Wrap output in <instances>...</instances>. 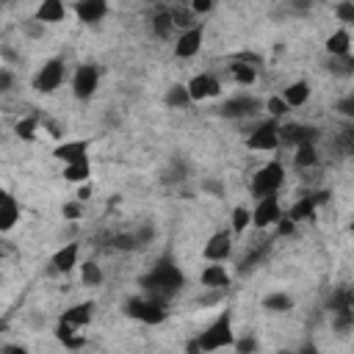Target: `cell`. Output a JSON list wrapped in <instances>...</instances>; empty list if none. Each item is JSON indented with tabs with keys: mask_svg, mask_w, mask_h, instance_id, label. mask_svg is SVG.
Here are the masks:
<instances>
[{
	"mask_svg": "<svg viewBox=\"0 0 354 354\" xmlns=\"http://www.w3.org/2000/svg\"><path fill=\"white\" fill-rule=\"evenodd\" d=\"M138 285L144 288V296L158 299V301L166 304L171 296H177V293L183 290V285H185V274L180 271V266H177L169 254H163V257H158V260L149 266L147 274H141Z\"/></svg>",
	"mask_w": 354,
	"mask_h": 354,
	"instance_id": "cell-1",
	"label": "cell"
},
{
	"mask_svg": "<svg viewBox=\"0 0 354 354\" xmlns=\"http://www.w3.org/2000/svg\"><path fill=\"white\" fill-rule=\"evenodd\" d=\"M232 343H235L232 313H230V310H221V313L205 326V332L194 335V337L185 343V354H213V351L230 348Z\"/></svg>",
	"mask_w": 354,
	"mask_h": 354,
	"instance_id": "cell-2",
	"label": "cell"
},
{
	"mask_svg": "<svg viewBox=\"0 0 354 354\" xmlns=\"http://www.w3.org/2000/svg\"><path fill=\"white\" fill-rule=\"evenodd\" d=\"M285 185V166L279 160H268L266 166H260L252 177V194L257 199L266 196H277V191Z\"/></svg>",
	"mask_w": 354,
	"mask_h": 354,
	"instance_id": "cell-3",
	"label": "cell"
},
{
	"mask_svg": "<svg viewBox=\"0 0 354 354\" xmlns=\"http://www.w3.org/2000/svg\"><path fill=\"white\" fill-rule=\"evenodd\" d=\"M124 313H127L130 318L147 324V326H158V324H163L166 315H169L166 304L158 301V299H149V296H133V299H127V301H124Z\"/></svg>",
	"mask_w": 354,
	"mask_h": 354,
	"instance_id": "cell-4",
	"label": "cell"
},
{
	"mask_svg": "<svg viewBox=\"0 0 354 354\" xmlns=\"http://www.w3.org/2000/svg\"><path fill=\"white\" fill-rule=\"evenodd\" d=\"M321 138V130L315 124H299V122H288L279 124V147H315Z\"/></svg>",
	"mask_w": 354,
	"mask_h": 354,
	"instance_id": "cell-5",
	"label": "cell"
},
{
	"mask_svg": "<svg viewBox=\"0 0 354 354\" xmlns=\"http://www.w3.org/2000/svg\"><path fill=\"white\" fill-rule=\"evenodd\" d=\"M260 108H263V102L257 97H252V94H235V97H227L216 108V113L221 119H249V116L260 113Z\"/></svg>",
	"mask_w": 354,
	"mask_h": 354,
	"instance_id": "cell-6",
	"label": "cell"
},
{
	"mask_svg": "<svg viewBox=\"0 0 354 354\" xmlns=\"http://www.w3.org/2000/svg\"><path fill=\"white\" fill-rule=\"evenodd\" d=\"M246 147L254 152H274L279 149V122L266 119L260 124L252 127V133L246 136Z\"/></svg>",
	"mask_w": 354,
	"mask_h": 354,
	"instance_id": "cell-7",
	"label": "cell"
},
{
	"mask_svg": "<svg viewBox=\"0 0 354 354\" xmlns=\"http://www.w3.org/2000/svg\"><path fill=\"white\" fill-rule=\"evenodd\" d=\"M64 77H66V64H64L61 58H50V61H44V64L39 66V72H36V77H33V86H36V91H41V94H53L55 88H61Z\"/></svg>",
	"mask_w": 354,
	"mask_h": 354,
	"instance_id": "cell-8",
	"label": "cell"
},
{
	"mask_svg": "<svg viewBox=\"0 0 354 354\" xmlns=\"http://www.w3.org/2000/svg\"><path fill=\"white\" fill-rule=\"evenodd\" d=\"M100 88V69L94 64H80L72 75V94L77 100H91Z\"/></svg>",
	"mask_w": 354,
	"mask_h": 354,
	"instance_id": "cell-9",
	"label": "cell"
},
{
	"mask_svg": "<svg viewBox=\"0 0 354 354\" xmlns=\"http://www.w3.org/2000/svg\"><path fill=\"white\" fill-rule=\"evenodd\" d=\"M329 199V194L326 191H318V194H304L301 199H296L293 205H290V210L285 213L293 224H301V221H313L315 218V213H318V205H324Z\"/></svg>",
	"mask_w": 354,
	"mask_h": 354,
	"instance_id": "cell-10",
	"label": "cell"
},
{
	"mask_svg": "<svg viewBox=\"0 0 354 354\" xmlns=\"http://www.w3.org/2000/svg\"><path fill=\"white\" fill-rule=\"evenodd\" d=\"M249 213H252V227L266 230V227H274L285 210L279 205V196H266V199H257L254 210H249Z\"/></svg>",
	"mask_w": 354,
	"mask_h": 354,
	"instance_id": "cell-11",
	"label": "cell"
},
{
	"mask_svg": "<svg viewBox=\"0 0 354 354\" xmlns=\"http://www.w3.org/2000/svg\"><path fill=\"white\" fill-rule=\"evenodd\" d=\"M185 91H188L191 102H199V100H207V97H218L221 94V80L216 75H210V72H199L185 83Z\"/></svg>",
	"mask_w": 354,
	"mask_h": 354,
	"instance_id": "cell-12",
	"label": "cell"
},
{
	"mask_svg": "<svg viewBox=\"0 0 354 354\" xmlns=\"http://www.w3.org/2000/svg\"><path fill=\"white\" fill-rule=\"evenodd\" d=\"M202 41H205V28H202V22H196V25L180 30L177 44H174V55L177 58H194L202 50Z\"/></svg>",
	"mask_w": 354,
	"mask_h": 354,
	"instance_id": "cell-13",
	"label": "cell"
},
{
	"mask_svg": "<svg viewBox=\"0 0 354 354\" xmlns=\"http://www.w3.org/2000/svg\"><path fill=\"white\" fill-rule=\"evenodd\" d=\"M230 254H232V232H227V230L213 232V235L207 238L205 249H202V257H205L207 263H224Z\"/></svg>",
	"mask_w": 354,
	"mask_h": 354,
	"instance_id": "cell-14",
	"label": "cell"
},
{
	"mask_svg": "<svg viewBox=\"0 0 354 354\" xmlns=\"http://www.w3.org/2000/svg\"><path fill=\"white\" fill-rule=\"evenodd\" d=\"M199 282H202L207 290H227L230 282H232V277H230V271L224 268V263H210V266L202 268Z\"/></svg>",
	"mask_w": 354,
	"mask_h": 354,
	"instance_id": "cell-15",
	"label": "cell"
},
{
	"mask_svg": "<svg viewBox=\"0 0 354 354\" xmlns=\"http://www.w3.org/2000/svg\"><path fill=\"white\" fill-rule=\"evenodd\" d=\"M53 158H58L61 163L72 166V163H86L88 160V144L86 141H64L55 147Z\"/></svg>",
	"mask_w": 354,
	"mask_h": 354,
	"instance_id": "cell-16",
	"label": "cell"
},
{
	"mask_svg": "<svg viewBox=\"0 0 354 354\" xmlns=\"http://www.w3.org/2000/svg\"><path fill=\"white\" fill-rule=\"evenodd\" d=\"M268 252H271V241H254V243L246 249V254L238 260V274H252V271L268 257Z\"/></svg>",
	"mask_w": 354,
	"mask_h": 354,
	"instance_id": "cell-17",
	"label": "cell"
},
{
	"mask_svg": "<svg viewBox=\"0 0 354 354\" xmlns=\"http://www.w3.org/2000/svg\"><path fill=\"white\" fill-rule=\"evenodd\" d=\"M72 11L77 14L80 22L94 25V22H100V19L108 14V3H105V0H77V3L72 6Z\"/></svg>",
	"mask_w": 354,
	"mask_h": 354,
	"instance_id": "cell-18",
	"label": "cell"
},
{
	"mask_svg": "<svg viewBox=\"0 0 354 354\" xmlns=\"http://www.w3.org/2000/svg\"><path fill=\"white\" fill-rule=\"evenodd\" d=\"M77 257H80V246H77V243H64V246L50 257V266H53V271H58V274H69V271L77 266Z\"/></svg>",
	"mask_w": 354,
	"mask_h": 354,
	"instance_id": "cell-19",
	"label": "cell"
},
{
	"mask_svg": "<svg viewBox=\"0 0 354 354\" xmlns=\"http://www.w3.org/2000/svg\"><path fill=\"white\" fill-rule=\"evenodd\" d=\"M91 318H94V301H80V304H72L61 313V324H69L75 329L86 326Z\"/></svg>",
	"mask_w": 354,
	"mask_h": 354,
	"instance_id": "cell-20",
	"label": "cell"
},
{
	"mask_svg": "<svg viewBox=\"0 0 354 354\" xmlns=\"http://www.w3.org/2000/svg\"><path fill=\"white\" fill-rule=\"evenodd\" d=\"M282 102L288 105V108H301V105H307V100H310V83L307 80H293V83H288L285 88H282Z\"/></svg>",
	"mask_w": 354,
	"mask_h": 354,
	"instance_id": "cell-21",
	"label": "cell"
},
{
	"mask_svg": "<svg viewBox=\"0 0 354 354\" xmlns=\"http://www.w3.org/2000/svg\"><path fill=\"white\" fill-rule=\"evenodd\" d=\"M326 53H329L332 58L351 55V33H348V28H337V30L326 39Z\"/></svg>",
	"mask_w": 354,
	"mask_h": 354,
	"instance_id": "cell-22",
	"label": "cell"
},
{
	"mask_svg": "<svg viewBox=\"0 0 354 354\" xmlns=\"http://www.w3.org/2000/svg\"><path fill=\"white\" fill-rule=\"evenodd\" d=\"M66 17V6L61 3V0H44L39 8H36V22H41V25H47V22H61Z\"/></svg>",
	"mask_w": 354,
	"mask_h": 354,
	"instance_id": "cell-23",
	"label": "cell"
},
{
	"mask_svg": "<svg viewBox=\"0 0 354 354\" xmlns=\"http://www.w3.org/2000/svg\"><path fill=\"white\" fill-rule=\"evenodd\" d=\"M149 30H152V36H158V39H169V36L174 33V22H171L169 8H158V11L149 17Z\"/></svg>",
	"mask_w": 354,
	"mask_h": 354,
	"instance_id": "cell-24",
	"label": "cell"
},
{
	"mask_svg": "<svg viewBox=\"0 0 354 354\" xmlns=\"http://www.w3.org/2000/svg\"><path fill=\"white\" fill-rule=\"evenodd\" d=\"M329 310H332V315H337V313H354V293H351V288H337V290H332V296H329Z\"/></svg>",
	"mask_w": 354,
	"mask_h": 354,
	"instance_id": "cell-25",
	"label": "cell"
},
{
	"mask_svg": "<svg viewBox=\"0 0 354 354\" xmlns=\"http://www.w3.org/2000/svg\"><path fill=\"white\" fill-rule=\"evenodd\" d=\"M19 221V205H17V199H6V202H0V232H8V230H14V224Z\"/></svg>",
	"mask_w": 354,
	"mask_h": 354,
	"instance_id": "cell-26",
	"label": "cell"
},
{
	"mask_svg": "<svg viewBox=\"0 0 354 354\" xmlns=\"http://www.w3.org/2000/svg\"><path fill=\"white\" fill-rule=\"evenodd\" d=\"M263 310H268V313H290V310H293V296H288V293H282V290L268 293V296L263 299Z\"/></svg>",
	"mask_w": 354,
	"mask_h": 354,
	"instance_id": "cell-27",
	"label": "cell"
},
{
	"mask_svg": "<svg viewBox=\"0 0 354 354\" xmlns=\"http://www.w3.org/2000/svg\"><path fill=\"white\" fill-rule=\"evenodd\" d=\"M230 77L238 83V86H252L257 80V69L249 66V64H238V61H230Z\"/></svg>",
	"mask_w": 354,
	"mask_h": 354,
	"instance_id": "cell-28",
	"label": "cell"
},
{
	"mask_svg": "<svg viewBox=\"0 0 354 354\" xmlns=\"http://www.w3.org/2000/svg\"><path fill=\"white\" fill-rule=\"evenodd\" d=\"M163 102H166L169 108H188V105H191V97H188V91H185V83H174V86H169Z\"/></svg>",
	"mask_w": 354,
	"mask_h": 354,
	"instance_id": "cell-29",
	"label": "cell"
},
{
	"mask_svg": "<svg viewBox=\"0 0 354 354\" xmlns=\"http://www.w3.org/2000/svg\"><path fill=\"white\" fill-rule=\"evenodd\" d=\"M91 177V163H72V166H64V180L66 183H88Z\"/></svg>",
	"mask_w": 354,
	"mask_h": 354,
	"instance_id": "cell-30",
	"label": "cell"
},
{
	"mask_svg": "<svg viewBox=\"0 0 354 354\" xmlns=\"http://www.w3.org/2000/svg\"><path fill=\"white\" fill-rule=\"evenodd\" d=\"M55 337H58L66 348H80V346H83V337H77V329L69 326V324H61V321H58V326H55Z\"/></svg>",
	"mask_w": 354,
	"mask_h": 354,
	"instance_id": "cell-31",
	"label": "cell"
},
{
	"mask_svg": "<svg viewBox=\"0 0 354 354\" xmlns=\"http://www.w3.org/2000/svg\"><path fill=\"white\" fill-rule=\"evenodd\" d=\"M108 246L116 249V252H136L138 249L133 232H113V235H108Z\"/></svg>",
	"mask_w": 354,
	"mask_h": 354,
	"instance_id": "cell-32",
	"label": "cell"
},
{
	"mask_svg": "<svg viewBox=\"0 0 354 354\" xmlns=\"http://www.w3.org/2000/svg\"><path fill=\"white\" fill-rule=\"evenodd\" d=\"M249 227H252V213H249V207H243V205L232 207V232H235V235H243Z\"/></svg>",
	"mask_w": 354,
	"mask_h": 354,
	"instance_id": "cell-33",
	"label": "cell"
},
{
	"mask_svg": "<svg viewBox=\"0 0 354 354\" xmlns=\"http://www.w3.org/2000/svg\"><path fill=\"white\" fill-rule=\"evenodd\" d=\"M36 130H39V119H36V116H25V119H19V122L14 124V133H17L19 138H25V141H33V138H36Z\"/></svg>",
	"mask_w": 354,
	"mask_h": 354,
	"instance_id": "cell-34",
	"label": "cell"
},
{
	"mask_svg": "<svg viewBox=\"0 0 354 354\" xmlns=\"http://www.w3.org/2000/svg\"><path fill=\"white\" fill-rule=\"evenodd\" d=\"M293 163L299 169H310L318 163V147H299L296 155H293Z\"/></svg>",
	"mask_w": 354,
	"mask_h": 354,
	"instance_id": "cell-35",
	"label": "cell"
},
{
	"mask_svg": "<svg viewBox=\"0 0 354 354\" xmlns=\"http://www.w3.org/2000/svg\"><path fill=\"white\" fill-rule=\"evenodd\" d=\"M80 279H83V285H88V288H97L100 282H102V268L97 266V263H83L80 266Z\"/></svg>",
	"mask_w": 354,
	"mask_h": 354,
	"instance_id": "cell-36",
	"label": "cell"
},
{
	"mask_svg": "<svg viewBox=\"0 0 354 354\" xmlns=\"http://www.w3.org/2000/svg\"><path fill=\"white\" fill-rule=\"evenodd\" d=\"M169 14H171V22H174V28H191V25H196V17L185 8V6H177V8H169Z\"/></svg>",
	"mask_w": 354,
	"mask_h": 354,
	"instance_id": "cell-37",
	"label": "cell"
},
{
	"mask_svg": "<svg viewBox=\"0 0 354 354\" xmlns=\"http://www.w3.org/2000/svg\"><path fill=\"white\" fill-rule=\"evenodd\" d=\"M266 111H268V119L279 122L282 116H288V111H290V108L282 102V97H279V94H274V97H268V100H266Z\"/></svg>",
	"mask_w": 354,
	"mask_h": 354,
	"instance_id": "cell-38",
	"label": "cell"
},
{
	"mask_svg": "<svg viewBox=\"0 0 354 354\" xmlns=\"http://www.w3.org/2000/svg\"><path fill=\"white\" fill-rule=\"evenodd\" d=\"M329 69H332L335 75H343V77H348V75L354 72V58H351V55H343V58H332V61H329Z\"/></svg>",
	"mask_w": 354,
	"mask_h": 354,
	"instance_id": "cell-39",
	"label": "cell"
},
{
	"mask_svg": "<svg viewBox=\"0 0 354 354\" xmlns=\"http://www.w3.org/2000/svg\"><path fill=\"white\" fill-rule=\"evenodd\" d=\"M332 324H335L337 335H348L354 326V313H337V315H332Z\"/></svg>",
	"mask_w": 354,
	"mask_h": 354,
	"instance_id": "cell-40",
	"label": "cell"
},
{
	"mask_svg": "<svg viewBox=\"0 0 354 354\" xmlns=\"http://www.w3.org/2000/svg\"><path fill=\"white\" fill-rule=\"evenodd\" d=\"M335 17H337L343 25L354 22V3H351V0H343V3H337V6H335Z\"/></svg>",
	"mask_w": 354,
	"mask_h": 354,
	"instance_id": "cell-41",
	"label": "cell"
},
{
	"mask_svg": "<svg viewBox=\"0 0 354 354\" xmlns=\"http://www.w3.org/2000/svg\"><path fill=\"white\" fill-rule=\"evenodd\" d=\"M133 238H136V243H138V249H141V246L152 243V238H155V227H152V224H141L138 230H133Z\"/></svg>",
	"mask_w": 354,
	"mask_h": 354,
	"instance_id": "cell-42",
	"label": "cell"
},
{
	"mask_svg": "<svg viewBox=\"0 0 354 354\" xmlns=\"http://www.w3.org/2000/svg\"><path fill=\"white\" fill-rule=\"evenodd\" d=\"M232 346H235V351H238V354H257V340H254L252 335H246V337H238Z\"/></svg>",
	"mask_w": 354,
	"mask_h": 354,
	"instance_id": "cell-43",
	"label": "cell"
},
{
	"mask_svg": "<svg viewBox=\"0 0 354 354\" xmlns=\"http://www.w3.org/2000/svg\"><path fill=\"white\" fill-rule=\"evenodd\" d=\"M185 177H188L185 160H174V163H171V171H169V180H171V183H183Z\"/></svg>",
	"mask_w": 354,
	"mask_h": 354,
	"instance_id": "cell-44",
	"label": "cell"
},
{
	"mask_svg": "<svg viewBox=\"0 0 354 354\" xmlns=\"http://www.w3.org/2000/svg\"><path fill=\"white\" fill-rule=\"evenodd\" d=\"M274 227H277V238H288V235H293V232H296V224H293L285 213H282V218H279Z\"/></svg>",
	"mask_w": 354,
	"mask_h": 354,
	"instance_id": "cell-45",
	"label": "cell"
},
{
	"mask_svg": "<svg viewBox=\"0 0 354 354\" xmlns=\"http://www.w3.org/2000/svg\"><path fill=\"white\" fill-rule=\"evenodd\" d=\"M22 33H25V36H30V39H41V36H44V25H41V22H36V19L22 22Z\"/></svg>",
	"mask_w": 354,
	"mask_h": 354,
	"instance_id": "cell-46",
	"label": "cell"
},
{
	"mask_svg": "<svg viewBox=\"0 0 354 354\" xmlns=\"http://www.w3.org/2000/svg\"><path fill=\"white\" fill-rule=\"evenodd\" d=\"M335 111H337L340 116H354V94L337 100V102H335Z\"/></svg>",
	"mask_w": 354,
	"mask_h": 354,
	"instance_id": "cell-47",
	"label": "cell"
},
{
	"mask_svg": "<svg viewBox=\"0 0 354 354\" xmlns=\"http://www.w3.org/2000/svg\"><path fill=\"white\" fill-rule=\"evenodd\" d=\"M80 213H83L80 202H66V205L61 207V216H64L66 221H75V218H80Z\"/></svg>",
	"mask_w": 354,
	"mask_h": 354,
	"instance_id": "cell-48",
	"label": "cell"
},
{
	"mask_svg": "<svg viewBox=\"0 0 354 354\" xmlns=\"http://www.w3.org/2000/svg\"><path fill=\"white\" fill-rule=\"evenodd\" d=\"M202 191H207V194H213V196H224V183H218V180H202Z\"/></svg>",
	"mask_w": 354,
	"mask_h": 354,
	"instance_id": "cell-49",
	"label": "cell"
},
{
	"mask_svg": "<svg viewBox=\"0 0 354 354\" xmlns=\"http://www.w3.org/2000/svg\"><path fill=\"white\" fill-rule=\"evenodd\" d=\"M188 11H191L194 17H199V14H207V11H213V3H210V0H194V3L188 6Z\"/></svg>",
	"mask_w": 354,
	"mask_h": 354,
	"instance_id": "cell-50",
	"label": "cell"
},
{
	"mask_svg": "<svg viewBox=\"0 0 354 354\" xmlns=\"http://www.w3.org/2000/svg\"><path fill=\"white\" fill-rule=\"evenodd\" d=\"M11 86H14V75L8 69H0V94L11 91Z\"/></svg>",
	"mask_w": 354,
	"mask_h": 354,
	"instance_id": "cell-51",
	"label": "cell"
},
{
	"mask_svg": "<svg viewBox=\"0 0 354 354\" xmlns=\"http://www.w3.org/2000/svg\"><path fill=\"white\" fill-rule=\"evenodd\" d=\"M0 354H28V348L25 346H14V343H6L0 348Z\"/></svg>",
	"mask_w": 354,
	"mask_h": 354,
	"instance_id": "cell-52",
	"label": "cell"
},
{
	"mask_svg": "<svg viewBox=\"0 0 354 354\" xmlns=\"http://www.w3.org/2000/svg\"><path fill=\"white\" fill-rule=\"evenodd\" d=\"M293 354H321V351H318V346H315V343H304V346H301L299 351H293Z\"/></svg>",
	"mask_w": 354,
	"mask_h": 354,
	"instance_id": "cell-53",
	"label": "cell"
},
{
	"mask_svg": "<svg viewBox=\"0 0 354 354\" xmlns=\"http://www.w3.org/2000/svg\"><path fill=\"white\" fill-rule=\"evenodd\" d=\"M91 196V185H80V191H77V199L83 202V199H88Z\"/></svg>",
	"mask_w": 354,
	"mask_h": 354,
	"instance_id": "cell-54",
	"label": "cell"
},
{
	"mask_svg": "<svg viewBox=\"0 0 354 354\" xmlns=\"http://www.w3.org/2000/svg\"><path fill=\"white\" fill-rule=\"evenodd\" d=\"M6 199H8V194H6L3 188H0V202H6Z\"/></svg>",
	"mask_w": 354,
	"mask_h": 354,
	"instance_id": "cell-55",
	"label": "cell"
},
{
	"mask_svg": "<svg viewBox=\"0 0 354 354\" xmlns=\"http://www.w3.org/2000/svg\"><path fill=\"white\" fill-rule=\"evenodd\" d=\"M277 354H293V351H288V348H279V351H277Z\"/></svg>",
	"mask_w": 354,
	"mask_h": 354,
	"instance_id": "cell-56",
	"label": "cell"
},
{
	"mask_svg": "<svg viewBox=\"0 0 354 354\" xmlns=\"http://www.w3.org/2000/svg\"><path fill=\"white\" fill-rule=\"evenodd\" d=\"M0 257H3V249H0Z\"/></svg>",
	"mask_w": 354,
	"mask_h": 354,
	"instance_id": "cell-57",
	"label": "cell"
}]
</instances>
